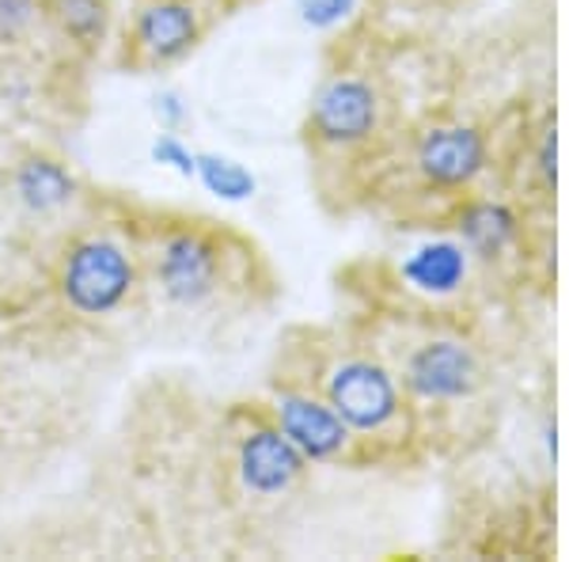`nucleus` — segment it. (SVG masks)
I'll use <instances>...</instances> for the list:
<instances>
[{
	"label": "nucleus",
	"mask_w": 569,
	"mask_h": 562,
	"mask_svg": "<svg viewBox=\"0 0 569 562\" xmlns=\"http://www.w3.org/2000/svg\"><path fill=\"white\" fill-rule=\"evenodd\" d=\"M482 384V365L460 338H426L402 362V388L421 403L471 400Z\"/></svg>",
	"instance_id": "obj_4"
},
{
	"label": "nucleus",
	"mask_w": 569,
	"mask_h": 562,
	"mask_svg": "<svg viewBox=\"0 0 569 562\" xmlns=\"http://www.w3.org/2000/svg\"><path fill=\"white\" fill-rule=\"evenodd\" d=\"M152 160L160 164V168L182 175V179H194L198 152L190 149V145L182 141L176 130H163L160 137H156V141H152Z\"/></svg>",
	"instance_id": "obj_16"
},
{
	"label": "nucleus",
	"mask_w": 569,
	"mask_h": 562,
	"mask_svg": "<svg viewBox=\"0 0 569 562\" xmlns=\"http://www.w3.org/2000/svg\"><path fill=\"white\" fill-rule=\"evenodd\" d=\"M308 460L292 445L273 422L251 426L240 433L236 445V475H240L243 491L254 497H281L300 483Z\"/></svg>",
	"instance_id": "obj_6"
},
{
	"label": "nucleus",
	"mask_w": 569,
	"mask_h": 562,
	"mask_svg": "<svg viewBox=\"0 0 569 562\" xmlns=\"http://www.w3.org/2000/svg\"><path fill=\"white\" fill-rule=\"evenodd\" d=\"M194 175L206 183L209 195L224 198V201H243L254 195V175L243 168L232 156H217V152H198Z\"/></svg>",
	"instance_id": "obj_14"
},
{
	"label": "nucleus",
	"mask_w": 569,
	"mask_h": 562,
	"mask_svg": "<svg viewBox=\"0 0 569 562\" xmlns=\"http://www.w3.org/2000/svg\"><path fill=\"white\" fill-rule=\"evenodd\" d=\"M137 289V263L126 244L110 236H84L66 247L58 263V293L77 316H114Z\"/></svg>",
	"instance_id": "obj_1"
},
{
	"label": "nucleus",
	"mask_w": 569,
	"mask_h": 562,
	"mask_svg": "<svg viewBox=\"0 0 569 562\" xmlns=\"http://www.w3.org/2000/svg\"><path fill=\"white\" fill-rule=\"evenodd\" d=\"M152 282L176 308H201L224 282V247L209 228L171 225L152 244Z\"/></svg>",
	"instance_id": "obj_2"
},
{
	"label": "nucleus",
	"mask_w": 569,
	"mask_h": 562,
	"mask_svg": "<svg viewBox=\"0 0 569 562\" xmlns=\"http://www.w3.org/2000/svg\"><path fill=\"white\" fill-rule=\"evenodd\" d=\"M42 20V0H0V42H20Z\"/></svg>",
	"instance_id": "obj_15"
},
{
	"label": "nucleus",
	"mask_w": 569,
	"mask_h": 562,
	"mask_svg": "<svg viewBox=\"0 0 569 562\" xmlns=\"http://www.w3.org/2000/svg\"><path fill=\"white\" fill-rule=\"evenodd\" d=\"M270 422L278 426L308 464H330L350 453L353 433L323 395L305 388H278L270 395Z\"/></svg>",
	"instance_id": "obj_5"
},
{
	"label": "nucleus",
	"mask_w": 569,
	"mask_h": 562,
	"mask_svg": "<svg viewBox=\"0 0 569 562\" xmlns=\"http://www.w3.org/2000/svg\"><path fill=\"white\" fill-rule=\"evenodd\" d=\"M467 247L456 239H429V244L415 247V252L402 259L399 274L421 297H452L463 289L467 282Z\"/></svg>",
	"instance_id": "obj_11"
},
{
	"label": "nucleus",
	"mask_w": 569,
	"mask_h": 562,
	"mask_svg": "<svg viewBox=\"0 0 569 562\" xmlns=\"http://www.w3.org/2000/svg\"><path fill=\"white\" fill-rule=\"evenodd\" d=\"M300 16L311 27H335L357 8V0H297Z\"/></svg>",
	"instance_id": "obj_17"
},
{
	"label": "nucleus",
	"mask_w": 569,
	"mask_h": 562,
	"mask_svg": "<svg viewBox=\"0 0 569 562\" xmlns=\"http://www.w3.org/2000/svg\"><path fill=\"white\" fill-rule=\"evenodd\" d=\"M520 233V220L509 206L501 201H471L460 214V239L467 255L479 259H498L512 247V239Z\"/></svg>",
	"instance_id": "obj_13"
},
{
	"label": "nucleus",
	"mask_w": 569,
	"mask_h": 562,
	"mask_svg": "<svg viewBox=\"0 0 569 562\" xmlns=\"http://www.w3.org/2000/svg\"><path fill=\"white\" fill-rule=\"evenodd\" d=\"M376 122H380V99H376L372 85L357 77H335L319 88L316 103H311V134L316 141L335 145V149L369 141Z\"/></svg>",
	"instance_id": "obj_7"
},
{
	"label": "nucleus",
	"mask_w": 569,
	"mask_h": 562,
	"mask_svg": "<svg viewBox=\"0 0 569 562\" xmlns=\"http://www.w3.org/2000/svg\"><path fill=\"white\" fill-rule=\"evenodd\" d=\"M152 115H156V122L163 126V130H182L187 126V118H190V107H187V99L179 96V91H160V96L152 99Z\"/></svg>",
	"instance_id": "obj_18"
},
{
	"label": "nucleus",
	"mask_w": 569,
	"mask_h": 562,
	"mask_svg": "<svg viewBox=\"0 0 569 562\" xmlns=\"http://www.w3.org/2000/svg\"><path fill=\"white\" fill-rule=\"evenodd\" d=\"M418 171L440 190L471 187L486 171V137L475 126H433L418 141Z\"/></svg>",
	"instance_id": "obj_9"
},
{
	"label": "nucleus",
	"mask_w": 569,
	"mask_h": 562,
	"mask_svg": "<svg viewBox=\"0 0 569 562\" xmlns=\"http://www.w3.org/2000/svg\"><path fill=\"white\" fill-rule=\"evenodd\" d=\"M323 400L361 437H383L402 418V388L372 357H342L323 373Z\"/></svg>",
	"instance_id": "obj_3"
},
{
	"label": "nucleus",
	"mask_w": 569,
	"mask_h": 562,
	"mask_svg": "<svg viewBox=\"0 0 569 562\" xmlns=\"http://www.w3.org/2000/svg\"><path fill=\"white\" fill-rule=\"evenodd\" d=\"M42 16L58 27L61 39L88 53L110 39V23H114L110 0H42Z\"/></svg>",
	"instance_id": "obj_12"
},
{
	"label": "nucleus",
	"mask_w": 569,
	"mask_h": 562,
	"mask_svg": "<svg viewBox=\"0 0 569 562\" xmlns=\"http://www.w3.org/2000/svg\"><path fill=\"white\" fill-rule=\"evenodd\" d=\"M201 42V16L190 0H149L133 16L130 46L137 61L160 69L176 66Z\"/></svg>",
	"instance_id": "obj_8"
},
{
	"label": "nucleus",
	"mask_w": 569,
	"mask_h": 562,
	"mask_svg": "<svg viewBox=\"0 0 569 562\" xmlns=\"http://www.w3.org/2000/svg\"><path fill=\"white\" fill-rule=\"evenodd\" d=\"M12 190L27 214L46 217V214H58V209L72 206L80 195V183H77V175L69 171L66 160H58V156H50V152H31L16 164Z\"/></svg>",
	"instance_id": "obj_10"
}]
</instances>
